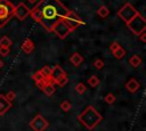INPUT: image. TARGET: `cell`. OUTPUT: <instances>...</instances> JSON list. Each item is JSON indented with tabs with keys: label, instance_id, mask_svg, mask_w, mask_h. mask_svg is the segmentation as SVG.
<instances>
[{
	"label": "cell",
	"instance_id": "obj_1",
	"mask_svg": "<svg viewBox=\"0 0 146 131\" xmlns=\"http://www.w3.org/2000/svg\"><path fill=\"white\" fill-rule=\"evenodd\" d=\"M72 10L66 8L59 0H40L36 6L30 10V15L48 32L52 31L54 25L66 17Z\"/></svg>",
	"mask_w": 146,
	"mask_h": 131
},
{
	"label": "cell",
	"instance_id": "obj_2",
	"mask_svg": "<svg viewBox=\"0 0 146 131\" xmlns=\"http://www.w3.org/2000/svg\"><path fill=\"white\" fill-rule=\"evenodd\" d=\"M102 120V115L92 106H88L82 113L78 115V121L88 130H92L98 123H100Z\"/></svg>",
	"mask_w": 146,
	"mask_h": 131
},
{
	"label": "cell",
	"instance_id": "obj_3",
	"mask_svg": "<svg viewBox=\"0 0 146 131\" xmlns=\"http://www.w3.org/2000/svg\"><path fill=\"white\" fill-rule=\"evenodd\" d=\"M15 6L9 0H0V28H2L13 17Z\"/></svg>",
	"mask_w": 146,
	"mask_h": 131
},
{
	"label": "cell",
	"instance_id": "obj_4",
	"mask_svg": "<svg viewBox=\"0 0 146 131\" xmlns=\"http://www.w3.org/2000/svg\"><path fill=\"white\" fill-rule=\"evenodd\" d=\"M128 28L136 35H139L141 32L146 31V19L143 15L137 14L132 19L127 23Z\"/></svg>",
	"mask_w": 146,
	"mask_h": 131
},
{
	"label": "cell",
	"instance_id": "obj_5",
	"mask_svg": "<svg viewBox=\"0 0 146 131\" xmlns=\"http://www.w3.org/2000/svg\"><path fill=\"white\" fill-rule=\"evenodd\" d=\"M137 14H139L138 10H137L131 3H129V2L124 3V5L119 9V11H117V16H119L125 24H127L130 19H132Z\"/></svg>",
	"mask_w": 146,
	"mask_h": 131
},
{
	"label": "cell",
	"instance_id": "obj_6",
	"mask_svg": "<svg viewBox=\"0 0 146 131\" xmlns=\"http://www.w3.org/2000/svg\"><path fill=\"white\" fill-rule=\"evenodd\" d=\"M51 32H54L59 39H65L71 32H73V30H72V28L70 27V25L66 23L65 17H64V18L59 19V21L54 25Z\"/></svg>",
	"mask_w": 146,
	"mask_h": 131
},
{
	"label": "cell",
	"instance_id": "obj_7",
	"mask_svg": "<svg viewBox=\"0 0 146 131\" xmlns=\"http://www.w3.org/2000/svg\"><path fill=\"white\" fill-rule=\"evenodd\" d=\"M30 126L33 131H44L49 126V122L41 114H36L30 121Z\"/></svg>",
	"mask_w": 146,
	"mask_h": 131
},
{
	"label": "cell",
	"instance_id": "obj_8",
	"mask_svg": "<svg viewBox=\"0 0 146 131\" xmlns=\"http://www.w3.org/2000/svg\"><path fill=\"white\" fill-rule=\"evenodd\" d=\"M30 8L24 3V2H19L17 6H15V13H14V17H16L18 21H24L29 15H30Z\"/></svg>",
	"mask_w": 146,
	"mask_h": 131
},
{
	"label": "cell",
	"instance_id": "obj_9",
	"mask_svg": "<svg viewBox=\"0 0 146 131\" xmlns=\"http://www.w3.org/2000/svg\"><path fill=\"white\" fill-rule=\"evenodd\" d=\"M13 107L11 101L6 99L5 95H0V115H5Z\"/></svg>",
	"mask_w": 146,
	"mask_h": 131
},
{
	"label": "cell",
	"instance_id": "obj_10",
	"mask_svg": "<svg viewBox=\"0 0 146 131\" xmlns=\"http://www.w3.org/2000/svg\"><path fill=\"white\" fill-rule=\"evenodd\" d=\"M65 75H67L66 72L59 65H55L54 67H51V77L55 80V83L58 79H60L62 76H65Z\"/></svg>",
	"mask_w": 146,
	"mask_h": 131
},
{
	"label": "cell",
	"instance_id": "obj_11",
	"mask_svg": "<svg viewBox=\"0 0 146 131\" xmlns=\"http://www.w3.org/2000/svg\"><path fill=\"white\" fill-rule=\"evenodd\" d=\"M139 88H140V84H139V82H138L135 77L130 79V80L125 83V89H127L129 92H131V93H133V92L138 91V89H139Z\"/></svg>",
	"mask_w": 146,
	"mask_h": 131
},
{
	"label": "cell",
	"instance_id": "obj_12",
	"mask_svg": "<svg viewBox=\"0 0 146 131\" xmlns=\"http://www.w3.org/2000/svg\"><path fill=\"white\" fill-rule=\"evenodd\" d=\"M22 50H23V52H25L27 55L34 50V43L30 38H26L24 40V42L22 43Z\"/></svg>",
	"mask_w": 146,
	"mask_h": 131
},
{
	"label": "cell",
	"instance_id": "obj_13",
	"mask_svg": "<svg viewBox=\"0 0 146 131\" xmlns=\"http://www.w3.org/2000/svg\"><path fill=\"white\" fill-rule=\"evenodd\" d=\"M40 90H42V92H43L46 96H52V95L55 93V91H56V89H55V84H52V83H48L47 81H46V83L42 85V88H41Z\"/></svg>",
	"mask_w": 146,
	"mask_h": 131
},
{
	"label": "cell",
	"instance_id": "obj_14",
	"mask_svg": "<svg viewBox=\"0 0 146 131\" xmlns=\"http://www.w3.org/2000/svg\"><path fill=\"white\" fill-rule=\"evenodd\" d=\"M70 62L73 64V66L75 67H79L82 63H83V57L79 54V52H74L71 57H70Z\"/></svg>",
	"mask_w": 146,
	"mask_h": 131
},
{
	"label": "cell",
	"instance_id": "obj_15",
	"mask_svg": "<svg viewBox=\"0 0 146 131\" xmlns=\"http://www.w3.org/2000/svg\"><path fill=\"white\" fill-rule=\"evenodd\" d=\"M97 15L102 18H106L108 15H110V9L106 7V6H100L98 9H97Z\"/></svg>",
	"mask_w": 146,
	"mask_h": 131
},
{
	"label": "cell",
	"instance_id": "obj_16",
	"mask_svg": "<svg viewBox=\"0 0 146 131\" xmlns=\"http://www.w3.org/2000/svg\"><path fill=\"white\" fill-rule=\"evenodd\" d=\"M129 63H130V65H131L132 67H138V66L141 64V57L138 56V55H133V56L130 57Z\"/></svg>",
	"mask_w": 146,
	"mask_h": 131
},
{
	"label": "cell",
	"instance_id": "obj_17",
	"mask_svg": "<svg viewBox=\"0 0 146 131\" xmlns=\"http://www.w3.org/2000/svg\"><path fill=\"white\" fill-rule=\"evenodd\" d=\"M112 54H113V56H114L116 59H122V58L125 56V50L120 46L117 49H115L114 51H112Z\"/></svg>",
	"mask_w": 146,
	"mask_h": 131
},
{
	"label": "cell",
	"instance_id": "obj_18",
	"mask_svg": "<svg viewBox=\"0 0 146 131\" xmlns=\"http://www.w3.org/2000/svg\"><path fill=\"white\" fill-rule=\"evenodd\" d=\"M11 44H13V41H11L8 36L3 35V36L0 39V47H10Z\"/></svg>",
	"mask_w": 146,
	"mask_h": 131
},
{
	"label": "cell",
	"instance_id": "obj_19",
	"mask_svg": "<svg viewBox=\"0 0 146 131\" xmlns=\"http://www.w3.org/2000/svg\"><path fill=\"white\" fill-rule=\"evenodd\" d=\"M40 72H41V74H42V76H43L44 79L51 76V67H50V66H43V67L40 69Z\"/></svg>",
	"mask_w": 146,
	"mask_h": 131
},
{
	"label": "cell",
	"instance_id": "obj_20",
	"mask_svg": "<svg viewBox=\"0 0 146 131\" xmlns=\"http://www.w3.org/2000/svg\"><path fill=\"white\" fill-rule=\"evenodd\" d=\"M99 82H100V81H99V79H98L96 75H91V76L88 79V83H89L91 87H94V88L97 87V85L99 84Z\"/></svg>",
	"mask_w": 146,
	"mask_h": 131
},
{
	"label": "cell",
	"instance_id": "obj_21",
	"mask_svg": "<svg viewBox=\"0 0 146 131\" xmlns=\"http://www.w3.org/2000/svg\"><path fill=\"white\" fill-rule=\"evenodd\" d=\"M75 90H76V92H78L79 95H82V93L86 92L87 88H86V85H84L82 82H80V83H78V84L75 85Z\"/></svg>",
	"mask_w": 146,
	"mask_h": 131
},
{
	"label": "cell",
	"instance_id": "obj_22",
	"mask_svg": "<svg viewBox=\"0 0 146 131\" xmlns=\"http://www.w3.org/2000/svg\"><path fill=\"white\" fill-rule=\"evenodd\" d=\"M32 79H33L34 82H38V81H42L44 77L42 76V74H41L40 71H36V72H34V73L32 74Z\"/></svg>",
	"mask_w": 146,
	"mask_h": 131
},
{
	"label": "cell",
	"instance_id": "obj_23",
	"mask_svg": "<svg viewBox=\"0 0 146 131\" xmlns=\"http://www.w3.org/2000/svg\"><path fill=\"white\" fill-rule=\"evenodd\" d=\"M67 82H68V77H67V75H65V76H62L60 79H58L56 81V84H58L59 87H64L67 84Z\"/></svg>",
	"mask_w": 146,
	"mask_h": 131
},
{
	"label": "cell",
	"instance_id": "obj_24",
	"mask_svg": "<svg viewBox=\"0 0 146 131\" xmlns=\"http://www.w3.org/2000/svg\"><path fill=\"white\" fill-rule=\"evenodd\" d=\"M60 108H62V110H64V112H68V110L71 109V104H70V101H67V100L63 101V103L60 104Z\"/></svg>",
	"mask_w": 146,
	"mask_h": 131
},
{
	"label": "cell",
	"instance_id": "obj_25",
	"mask_svg": "<svg viewBox=\"0 0 146 131\" xmlns=\"http://www.w3.org/2000/svg\"><path fill=\"white\" fill-rule=\"evenodd\" d=\"M10 54V47H0V55L6 57Z\"/></svg>",
	"mask_w": 146,
	"mask_h": 131
},
{
	"label": "cell",
	"instance_id": "obj_26",
	"mask_svg": "<svg viewBox=\"0 0 146 131\" xmlns=\"http://www.w3.org/2000/svg\"><path fill=\"white\" fill-rule=\"evenodd\" d=\"M105 101H106L107 104H113V103L115 101V96H114L113 93H107V95L105 96Z\"/></svg>",
	"mask_w": 146,
	"mask_h": 131
},
{
	"label": "cell",
	"instance_id": "obj_27",
	"mask_svg": "<svg viewBox=\"0 0 146 131\" xmlns=\"http://www.w3.org/2000/svg\"><path fill=\"white\" fill-rule=\"evenodd\" d=\"M94 66L97 68V69H102L103 67H104V62L102 60V59H99V58H97L95 62H94Z\"/></svg>",
	"mask_w": 146,
	"mask_h": 131
},
{
	"label": "cell",
	"instance_id": "obj_28",
	"mask_svg": "<svg viewBox=\"0 0 146 131\" xmlns=\"http://www.w3.org/2000/svg\"><path fill=\"white\" fill-rule=\"evenodd\" d=\"M15 96H16V93H15V91H13V90H10L9 92H7V93L5 95L6 99H8L9 101H13V100L15 99Z\"/></svg>",
	"mask_w": 146,
	"mask_h": 131
},
{
	"label": "cell",
	"instance_id": "obj_29",
	"mask_svg": "<svg viewBox=\"0 0 146 131\" xmlns=\"http://www.w3.org/2000/svg\"><path fill=\"white\" fill-rule=\"evenodd\" d=\"M119 47H120V43L116 42V41H114V42H112V43L110 44V50H111V51H114V50L117 49Z\"/></svg>",
	"mask_w": 146,
	"mask_h": 131
},
{
	"label": "cell",
	"instance_id": "obj_30",
	"mask_svg": "<svg viewBox=\"0 0 146 131\" xmlns=\"http://www.w3.org/2000/svg\"><path fill=\"white\" fill-rule=\"evenodd\" d=\"M138 36H139V39H140V41H141V42H144V43L146 42V32H145V31H144V32H141Z\"/></svg>",
	"mask_w": 146,
	"mask_h": 131
},
{
	"label": "cell",
	"instance_id": "obj_31",
	"mask_svg": "<svg viewBox=\"0 0 146 131\" xmlns=\"http://www.w3.org/2000/svg\"><path fill=\"white\" fill-rule=\"evenodd\" d=\"M2 66H3V62H2V60H0V68H1Z\"/></svg>",
	"mask_w": 146,
	"mask_h": 131
},
{
	"label": "cell",
	"instance_id": "obj_32",
	"mask_svg": "<svg viewBox=\"0 0 146 131\" xmlns=\"http://www.w3.org/2000/svg\"><path fill=\"white\" fill-rule=\"evenodd\" d=\"M36 0H29V2H31V3H34Z\"/></svg>",
	"mask_w": 146,
	"mask_h": 131
}]
</instances>
